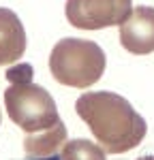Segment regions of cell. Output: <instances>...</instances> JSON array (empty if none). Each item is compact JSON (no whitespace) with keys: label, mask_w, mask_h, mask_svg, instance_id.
<instances>
[{"label":"cell","mask_w":154,"mask_h":160,"mask_svg":"<svg viewBox=\"0 0 154 160\" xmlns=\"http://www.w3.org/2000/svg\"><path fill=\"white\" fill-rule=\"evenodd\" d=\"M75 111L88 124L105 154H126L148 132L146 120L116 92H86L77 98Z\"/></svg>","instance_id":"cell-1"},{"label":"cell","mask_w":154,"mask_h":160,"mask_svg":"<svg viewBox=\"0 0 154 160\" xmlns=\"http://www.w3.org/2000/svg\"><path fill=\"white\" fill-rule=\"evenodd\" d=\"M105 51L86 38H62L49 53V71L54 79L69 88H90L105 73Z\"/></svg>","instance_id":"cell-2"},{"label":"cell","mask_w":154,"mask_h":160,"mask_svg":"<svg viewBox=\"0 0 154 160\" xmlns=\"http://www.w3.org/2000/svg\"><path fill=\"white\" fill-rule=\"evenodd\" d=\"M4 107L11 122L19 126L26 135L47 130L60 122L54 96L37 83L9 86L4 92Z\"/></svg>","instance_id":"cell-3"},{"label":"cell","mask_w":154,"mask_h":160,"mask_svg":"<svg viewBox=\"0 0 154 160\" xmlns=\"http://www.w3.org/2000/svg\"><path fill=\"white\" fill-rule=\"evenodd\" d=\"M66 19L79 30L122 26L133 11V0H66Z\"/></svg>","instance_id":"cell-4"},{"label":"cell","mask_w":154,"mask_h":160,"mask_svg":"<svg viewBox=\"0 0 154 160\" xmlns=\"http://www.w3.org/2000/svg\"><path fill=\"white\" fill-rule=\"evenodd\" d=\"M120 45L135 56L154 51V7H135L126 22L120 26Z\"/></svg>","instance_id":"cell-5"},{"label":"cell","mask_w":154,"mask_h":160,"mask_svg":"<svg viewBox=\"0 0 154 160\" xmlns=\"http://www.w3.org/2000/svg\"><path fill=\"white\" fill-rule=\"evenodd\" d=\"M26 51V30L17 13L0 7V66L15 64Z\"/></svg>","instance_id":"cell-6"},{"label":"cell","mask_w":154,"mask_h":160,"mask_svg":"<svg viewBox=\"0 0 154 160\" xmlns=\"http://www.w3.org/2000/svg\"><path fill=\"white\" fill-rule=\"evenodd\" d=\"M66 143V126L60 120L47 130H41L34 135H26L24 139V152L28 160H45L54 158L56 154H60L62 145Z\"/></svg>","instance_id":"cell-7"},{"label":"cell","mask_w":154,"mask_h":160,"mask_svg":"<svg viewBox=\"0 0 154 160\" xmlns=\"http://www.w3.org/2000/svg\"><path fill=\"white\" fill-rule=\"evenodd\" d=\"M58 160H107L105 149L99 143H92L88 139H73L66 141L58 154Z\"/></svg>","instance_id":"cell-8"},{"label":"cell","mask_w":154,"mask_h":160,"mask_svg":"<svg viewBox=\"0 0 154 160\" xmlns=\"http://www.w3.org/2000/svg\"><path fill=\"white\" fill-rule=\"evenodd\" d=\"M7 81L11 86H17V83H32V66L28 62H19V64H13L11 68L4 73Z\"/></svg>","instance_id":"cell-9"},{"label":"cell","mask_w":154,"mask_h":160,"mask_svg":"<svg viewBox=\"0 0 154 160\" xmlns=\"http://www.w3.org/2000/svg\"><path fill=\"white\" fill-rule=\"evenodd\" d=\"M137 160H154V156L150 154V156H141V158H137Z\"/></svg>","instance_id":"cell-10"},{"label":"cell","mask_w":154,"mask_h":160,"mask_svg":"<svg viewBox=\"0 0 154 160\" xmlns=\"http://www.w3.org/2000/svg\"><path fill=\"white\" fill-rule=\"evenodd\" d=\"M45 160H58V158H56V156H54V158H45Z\"/></svg>","instance_id":"cell-11"}]
</instances>
